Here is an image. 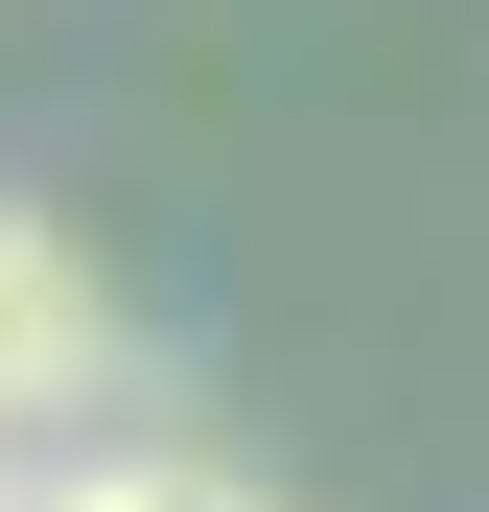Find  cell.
<instances>
[{
  "mask_svg": "<svg viewBox=\"0 0 489 512\" xmlns=\"http://www.w3.org/2000/svg\"><path fill=\"white\" fill-rule=\"evenodd\" d=\"M94 373H117V280H94L47 210H0V419H70Z\"/></svg>",
  "mask_w": 489,
  "mask_h": 512,
  "instance_id": "cell-1",
  "label": "cell"
},
{
  "mask_svg": "<svg viewBox=\"0 0 489 512\" xmlns=\"http://www.w3.org/2000/svg\"><path fill=\"white\" fill-rule=\"evenodd\" d=\"M0 443H24V419H0Z\"/></svg>",
  "mask_w": 489,
  "mask_h": 512,
  "instance_id": "cell-3",
  "label": "cell"
},
{
  "mask_svg": "<svg viewBox=\"0 0 489 512\" xmlns=\"http://www.w3.org/2000/svg\"><path fill=\"white\" fill-rule=\"evenodd\" d=\"M0 512H24V489H0Z\"/></svg>",
  "mask_w": 489,
  "mask_h": 512,
  "instance_id": "cell-4",
  "label": "cell"
},
{
  "mask_svg": "<svg viewBox=\"0 0 489 512\" xmlns=\"http://www.w3.org/2000/svg\"><path fill=\"white\" fill-rule=\"evenodd\" d=\"M24 512H257V466H210V443H94V466H47Z\"/></svg>",
  "mask_w": 489,
  "mask_h": 512,
  "instance_id": "cell-2",
  "label": "cell"
}]
</instances>
